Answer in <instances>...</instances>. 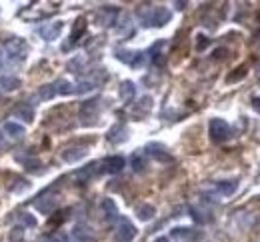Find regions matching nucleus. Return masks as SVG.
<instances>
[{"instance_id": "obj_1", "label": "nucleus", "mask_w": 260, "mask_h": 242, "mask_svg": "<svg viewBox=\"0 0 260 242\" xmlns=\"http://www.w3.org/2000/svg\"><path fill=\"white\" fill-rule=\"evenodd\" d=\"M4 48V56L8 62H14V64H18V62H24L26 60V52H28V46L24 42V38L20 36H8L2 44Z\"/></svg>"}, {"instance_id": "obj_2", "label": "nucleus", "mask_w": 260, "mask_h": 242, "mask_svg": "<svg viewBox=\"0 0 260 242\" xmlns=\"http://www.w3.org/2000/svg\"><path fill=\"white\" fill-rule=\"evenodd\" d=\"M142 16V24L144 26H154V28H160L164 26L166 22H170V10L164 8V6H156V8H150L146 14H140Z\"/></svg>"}, {"instance_id": "obj_3", "label": "nucleus", "mask_w": 260, "mask_h": 242, "mask_svg": "<svg viewBox=\"0 0 260 242\" xmlns=\"http://www.w3.org/2000/svg\"><path fill=\"white\" fill-rule=\"evenodd\" d=\"M208 132H210V138L220 144V142H226L230 138V126L222 118H212L208 124Z\"/></svg>"}, {"instance_id": "obj_4", "label": "nucleus", "mask_w": 260, "mask_h": 242, "mask_svg": "<svg viewBox=\"0 0 260 242\" xmlns=\"http://www.w3.org/2000/svg\"><path fill=\"white\" fill-rule=\"evenodd\" d=\"M136 236V226L128 218H120L114 230V238L116 242H132Z\"/></svg>"}, {"instance_id": "obj_5", "label": "nucleus", "mask_w": 260, "mask_h": 242, "mask_svg": "<svg viewBox=\"0 0 260 242\" xmlns=\"http://www.w3.org/2000/svg\"><path fill=\"white\" fill-rule=\"evenodd\" d=\"M56 206H58V196L52 194V192H44V194H40L34 200V208L42 214H52L56 210Z\"/></svg>"}, {"instance_id": "obj_6", "label": "nucleus", "mask_w": 260, "mask_h": 242, "mask_svg": "<svg viewBox=\"0 0 260 242\" xmlns=\"http://www.w3.org/2000/svg\"><path fill=\"white\" fill-rule=\"evenodd\" d=\"M62 28H64V22H62V20H54V22H48V24L40 26V28H38V34H40L46 42H52V40H56V38L60 36Z\"/></svg>"}, {"instance_id": "obj_7", "label": "nucleus", "mask_w": 260, "mask_h": 242, "mask_svg": "<svg viewBox=\"0 0 260 242\" xmlns=\"http://www.w3.org/2000/svg\"><path fill=\"white\" fill-rule=\"evenodd\" d=\"M124 166H126V160L122 156H108V158L102 160L100 170L106 172V174H118Z\"/></svg>"}, {"instance_id": "obj_8", "label": "nucleus", "mask_w": 260, "mask_h": 242, "mask_svg": "<svg viewBox=\"0 0 260 242\" xmlns=\"http://www.w3.org/2000/svg\"><path fill=\"white\" fill-rule=\"evenodd\" d=\"M144 150H146V154H148V156H152L154 160H158V162H172V156L168 154V150L162 146V144L152 142V144H148V146H146Z\"/></svg>"}, {"instance_id": "obj_9", "label": "nucleus", "mask_w": 260, "mask_h": 242, "mask_svg": "<svg viewBox=\"0 0 260 242\" xmlns=\"http://www.w3.org/2000/svg\"><path fill=\"white\" fill-rule=\"evenodd\" d=\"M172 238H178V240H202L204 234L200 230H194V228H186V226H176L172 228L170 232Z\"/></svg>"}, {"instance_id": "obj_10", "label": "nucleus", "mask_w": 260, "mask_h": 242, "mask_svg": "<svg viewBox=\"0 0 260 242\" xmlns=\"http://www.w3.org/2000/svg\"><path fill=\"white\" fill-rule=\"evenodd\" d=\"M118 18V10L116 8H100L96 12V24L98 26H112Z\"/></svg>"}, {"instance_id": "obj_11", "label": "nucleus", "mask_w": 260, "mask_h": 242, "mask_svg": "<svg viewBox=\"0 0 260 242\" xmlns=\"http://www.w3.org/2000/svg\"><path fill=\"white\" fill-rule=\"evenodd\" d=\"M118 96H120V100H122L124 104H130V102L134 100V96H136V86H134L132 80H124V82L120 84V88H118Z\"/></svg>"}, {"instance_id": "obj_12", "label": "nucleus", "mask_w": 260, "mask_h": 242, "mask_svg": "<svg viewBox=\"0 0 260 242\" xmlns=\"http://www.w3.org/2000/svg\"><path fill=\"white\" fill-rule=\"evenodd\" d=\"M100 208H102V216L106 222H114L118 218V208H116V202L112 198H104L100 202Z\"/></svg>"}, {"instance_id": "obj_13", "label": "nucleus", "mask_w": 260, "mask_h": 242, "mask_svg": "<svg viewBox=\"0 0 260 242\" xmlns=\"http://www.w3.org/2000/svg\"><path fill=\"white\" fill-rule=\"evenodd\" d=\"M106 138H108V142H112V144H120V142H124V140L128 138L126 126H124V124H114V126H112L110 130H108Z\"/></svg>"}, {"instance_id": "obj_14", "label": "nucleus", "mask_w": 260, "mask_h": 242, "mask_svg": "<svg viewBox=\"0 0 260 242\" xmlns=\"http://www.w3.org/2000/svg\"><path fill=\"white\" fill-rule=\"evenodd\" d=\"M72 240L74 242H96L94 234L90 232L88 226H84V224H76L72 228Z\"/></svg>"}, {"instance_id": "obj_15", "label": "nucleus", "mask_w": 260, "mask_h": 242, "mask_svg": "<svg viewBox=\"0 0 260 242\" xmlns=\"http://www.w3.org/2000/svg\"><path fill=\"white\" fill-rule=\"evenodd\" d=\"M22 86V80L14 74H2L0 76V88L6 90V92H14Z\"/></svg>"}, {"instance_id": "obj_16", "label": "nucleus", "mask_w": 260, "mask_h": 242, "mask_svg": "<svg viewBox=\"0 0 260 242\" xmlns=\"http://www.w3.org/2000/svg\"><path fill=\"white\" fill-rule=\"evenodd\" d=\"M86 154H88V150H86V148L72 146V148L62 150V160H64V162H68V164H72V162H78V160H82Z\"/></svg>"}, {"instance_id": "obj_17", "label": "nucleus", "mask_w": 260, "mask_h": 242, "mask_svg": "<svg viewBox=\"0 0 260 242\" xmlns=\"http://www.w3.org/2000/svg\"><path fill=\"white\" fill-rule=\"evenodd\" d=\"M14 116L16 118H22V120H26V122H32L34 120V110H32V106L30 104H18L14 108Z\"/></svg>"}, {"instance_id": "obj_18", "label": "nucleus", "mask_w": 260, "mask_h": 242, "mask_svg": "<svg viewBox=\"0 0 260 242\" xmlns=\"http://www.w3.org/2000/svg\"><path fill=\"white\" fill-rule=\"evenodd\" d=\"M152 110V98L150 96H142L134 106V116H146Z\"/></svg>"}, {"instance_id": "obj_19", "label": "nucleus", "mask_w": 260, "mask_h": 242, "mask_svg": "<svg viewBox=\"0 0 260 242\" xmlns=\"http://www.w3.org/2000/svg\"><path fill=\"white\" fill-rule=\"evenodd\" d=\"M96 162H92V164H88V166H84V168H80L78 172H76V180L80 182V184H86L92 176H94V172H96Z\"/></svg>"}, {"instance_id": "obj_20", "label": "nucleus", "mask_w": 260, "mask_h": 242, "mask_svg": "<svg viewBox=\"0 0 260 242\" xmlns=\"http://www.w3.org/2000/svg\"><path fill=\"white\" fill-rule=\"evenodd\" d=\"M84 32H86V20L84 18H78L74 22V26H72V32H70V44H76Z\"/></svg>"}, {"instance_id": "obj_21", "label": "nucleus", "mask_w": 260, "mask_h": 242, "mask_svg": "<svg viewBox=\"0 0 260 242\" xmlns=\"http://www.w3.org/2000/svg\"><path fill=\"white\" fill-rule=\"evenodd\" d=\"M154 214H156V208H154L152 204H140V206L136 208V216H138L142 222L152 220V218H154Z\"/></svg>"}, {"instance_id": "obj_22", "label": "nucleus", "mask_w": 260, "mask_h": 242, "mask_svg": "<svg viewBox=\"0 0 260 242\" xmlns=\"http://www.w3.org/2000/svg\"><path fill=\"white\" fill-rule=\"evenodd\" d=\"M236 188H238V180H222V182L216 184V190L220 192L222 196H230V194H234Z\"/></svg>"}, {"instance_id": "obj_23", "label": "nucleus", "mask_w": 260, "mask_h": 242, "mask_svg": "<svg viewBox=\"0 0 260 242\" xmlns=\"http://www.w3.org/2000/svg\"><path fill=\"white\" fill-rule=\"evenodd\" d=\"M4 132L10 136V138H22L26 132H24V126L18 124V122H6L4 124Z\"/></svg>"}, {"instance_id": "obj_24", "label": "nucleus", "mask_w": 260, "mask_h": 242, "mask_svg": "<svg viewBox=\"0 0 260 242\" xmlns=\"http://www.w3.org/2000/svg\"><path fill=\"white\" fill-rule=\"evenodd\" d=\"M54 96H56V88H54V84H44V86H40L38 92H36V98L42 100V102L52 100Z\"/></svg>"}, {"instance_id": "obj_25", "label": "nucleus", "mask_w": 260, "mask_h": 242, "mask_svg": "<svg viewBox=\"0 0 260 242\" xmlns=\"http://www.w3.org/2000/svg\"><path fill=\"white\" fill-rule=\"evenodd\" d=\"M24 238H26V228L22 226V224H16V226L10 228V232H8L10 242H24Z\"/></svg>"}, {"instance_id": "obj_26", "label": "nucleus", "mask_w": 260, "mask_h": 242, "mask_svg": "<svg viewBox=\"0 0 260 242\" xmlns=\"http://www.w3.org/2000/svg\"><path fill=\"white\" fill-rule=\"evenodd\" d=\"M162 46H166V42H156L152 48H150V56H152V62L156 64V66H162V64H164V54L160 52V48Z\"/></svg>"}, {"instance_id": "obj_27", "label": "nucleus", "mask_w": 260, "mask_h": 242, "mask_svg": "<svg viewBox=\"0 0 260 242\" xmlns=\"http://www.w3.org/2000/svg\"><path fill=\"white\" fill-rule=\"evenodd\" d=\"M54 88H56V94H64V96L74 94V86L68 82V80H62V78L54 82Z\"/></svg>"}, {"instance_id": "obj_28", "label": "nucleus", "mask_w": 260, "mask_h": 242, "mask_svg": "<svg viewBox=\"0 0 260 242\" xmlns=\"http://www.w3.org/2000/svg\"><path fill=\"white\" fill-rule=\"evenodd\" d=\"M94 88H96V82H92V80H80L78 84H74V94H86Z\"/></svg>"}, {"instance_id": "obj_29", "label": "nucleus", "mask_w": 260, "mask_h": 242, "mask_svg": "<svg viewBox=\"0 0 260 242\" xmlns=\"http://www.w3.org/2000/svg\"><path fill=\"white\" fill-rule=\"evenodd\" d=\"M96 108H98V100H88L82 104V108H80V114L82 116H94L96 114Z\"/></svg>"}, {"instance_id": "obj_30", "label": "nucleus", "mask_w": 260, "mask_h": 242, "mask_svg": "<svg viewBox=\"0 0 260 242\" xmlns=\"http://www.w3.org/2000/svg\"><path fill=\"white\" fill-rule=\"evenodd\" d=\"M22 162H24L26 170H32V172H40L42 170V162H40V160H36V158H24Z\"/></svg>"}, {"instance_id": "obj_31", "label": "nucleus", "mask_w": 260, "mask_h": 242, "mask_svg": "<svg viewBox=\"0 0 260 242\" xmlns=\"http://www.w3.org/2000/svg\"><path fill=\"white\" fill-rule=\"evenodd\" d=\"M20 224H22L24 228H26V226H28V228H34V226H36V218L32 216L30 212H22V214H20Z\"/></svg>"}, {"instance_id": "obj_32", "label": "nucleus", "mask_w": 260, "mask_h": 242, "mask_svg": "<svg viewBox=\"0 0 260 242\" xmlns=\"http://www.w3.org/2000/svg\"><path fill=\"white\" fill-rule=\"evenodd\" d=\"M40 242H68V236L64 234V232H54V234L44 236Z\"/></svg>"}, {"instance_id": "obj_33", "label": "nucleus", "mask_w": 260, "mask_h": 242, "mask_svg": "<svg viewBox=\"0 0 260 242\" xmlns=\"http://www.w3.org/2000/svg\"><path fill=\"white\" fill-rule=\"evenodd\" d=\"M132 168H134V172H144L146 170V160L140 154L132 156Z\"/></svg>"}, {"instance_id": "obj_34", "label": "nucleus", "mask_w": 260, "mask_h": 242, "mask_svg": "<svg viewBox=\"0 0 260 242\" xmlns=\"http://www.w3.org/2000/svg\"><path fill=\"white\" fill-rule=\"evenodd\" d=\"M132 56H134L132 50H124V48H118V50H116V58H118L120 62L130 64V62H132Z\"/></svg>"}, {"instance_id": "obj_35", "label": "nucleus", "mask_w": 260, "mask_h": 242, "mask_svg": "<svg viewBox=\"0 0 260 242\" xmlns=\"http://www.w3.org/2000/svg\"><path fill=\"white\" fill-rule=\"evenodd\" d=\"M144 60H146V54L138 50V52H134L132 62H130V66H132V68H142V66H144Z\"/></svg>"}, {"instance_id": "obj_36", "label": "nucleus", "mask_w": 260, "mask_h": 242, "mask_svg": "<svg viewBox=\"0 0 260 242\" xmlns=\"http://www.w3.org/2000/svg\"><path fill=\"white\" fill-rule=\"evenodd\" d=\"M246 76V66H238L230 76H228V82H236V80H242Z\"/></svg>"}, {"instance_id": "obj_37", "label": "nucleus", "mask_w": 260, "mask_h": 242, "mask_svg": "<svg viewBox=\"0 0 260 242\" xmlns=\"http://www.w3.org/2000/svg\"><path fill=\"white\" fill-rule=\"evenodd\" d=\"M190 216L196 222H206V216H202V212L198 210V208H194V206H190Z\"/></svg>"}, {"instance_id": "obj_38", "label": "nucleus", "mask_w": 260, "mask_h": 242, "mask_svg": "<svg viewBox=\"0 0 260 242\" xmlns=\"http://www.w3.org/2000/svg\"><path fill=\"white\" fill-rule=\"evenodd\" d=\"M210 44V40L206 38V36H198V44H196V48H198V50H204V48Z\"/></svg>"}, {"instance_id": "obj_39", "label": "nucleus", "mask_w": 260, "mask_h": 242, "mask_svg": "<svg viewBox=\"0 0 260 242\" xmlns=\"http://www.w3.org/2000/svg\"><path fill=\"white\" fill-rule=\"evenodd\" d=\"M252 108L256 112H260V96H254V98H252Z\"/></svg>"}, {"instance_id": "obj_40", "label": "nucleus", "mask_w": 260, "mask_h": 242, "mask_svg": "<svg viewBox=\"0 0 260 242\" xmlns=\"http://www.w3.org/2000/svg\"><path fill=\"white\" fill-rule=\"evenodd\" d=\"M6 62V56H4V50H0V66Z\"/></svg>"}, {"instance_id": "obj_41", "label": "nucleus", "mask_w": 260, "mask_h": 242, "mask_svg": "<svg viewBox=\"0 0 260 242\" xmlns=\"http://www.w3.org/2000/svg\"><path fill=\"white\" fill-rule=\"evenodd\" d=\"M184 6H186V2H176V8H178V10H182Z\"/></svg>"}, {"instance_id": "obj_42", "label": "nucleus", "mask_w": 260, "mask_h": 242, "mask_svg": "<svg viewBox=\"0 0 260 242\" xmlns=\"http://www.w3.org/2000/svg\"><path fill=\"white\" fill-rule=\"evenodd\" d=\"M154 242H168V238H166V236H160V238H156Z\"/></svg>"}, {"instance_id": "obj_43", "label": "nucleus", "mask_w": 260, "mask_h": 242, "mask_svg": "<svg viewBox=\"0 0 260 242\" xmlns=\"http://www.w3.org/2000/svg\"><path fill=\"white\" fill-rule=\"evenodd\" d=\"M0 142H2V134H0Z\"/></svg>"}]
</instances>
